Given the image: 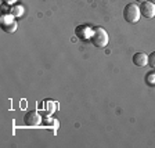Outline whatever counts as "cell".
<instances>
[{
  "label": "cell",
  "mask_w": 155,
  "mask_h": 148,
  "mask_svg": "<svg viewBox=\"0 0 155 148\" xmlns=\"http://www.w3.org/2000/svg\"><path fill=\"white\" fill-rule=\"evenodd\" d=\"M132 60L136 67L143 68V67H147V65H148V54H145V53H136Z\"/></svg>",
  "instance_id": "cell-7"
},
{
  "label": "cell",
  "mask_w": 155,
  "mask_h": 148,
  "mask_svg": "<svg viewBox=\"0 0 155 148\" xmlns=\"http://www.w3.org/2000/svg\"><path fill=\"white\" fill-rule=\"evenodd\" d=\"M150 2H152V3H154V4H155V0H150Z\"/></svg>",
  "instance_id": "cell-13"
},
{
  "label": "cell",
  "mask_w": 155,
  "mask_h": 148,
  "mask_svg": "<svg viewBox=\"0 0 155 148\" xmlns=\"http://www.w3.org/2000/svg\"><path fill=\"white\" fill-rule=\"evenodd\" d=\"M10 14L14 17V18H18V17L24 15V7L19 6V4H13L10 7Z\"/></svg>",
  "instance_id": "cell-8"
},
{
  "label": "cell",
  "mask_w": 155,
  "mask_h": 148,
  "mask_svg": "<svg viewBox=\"0 0 155 148\" xmlns=\"http://www.w3.org/2000/svg\"><path fill=\"white\" fill-rule=\"evenodd\" d=\"M136 2H137V3H140V4H141V3H144V2H148V0H136Z\"/></svg>",
  "instance_id": "cell-12"
},
{
  "label": "cell",
  "mask_w": 155,
  "mask_h": 148,
  "mask_svg": "<svg viewBox=\"0 0 155 148\" xmlns=\"http://www.w3.org/2000/svg\"><path fill=\"white\" fill-rule=\"evenodd\" d=\"M6 4H10V6H13V4H15L17 3V0H3Z\"/></svg>",
  "instance_id": "cell-11"
},
{
  "label": "cell",
  "mask_w": 155,
  "mask_h": 148,
  "mask_svg": "<svg viewBox=\"0 0 155 148\" xmlns=\"http://www.w3.org/2000/svg\"><path fill=\"white\" fill-rule=\"evenodd\" d=\"M90 42H91V44H94L98 48L107 47V44L110 43L108 32H107L104 28H101V26H96V28L93 29V36H91Z\"/></svg>",
  "instance_id": "cell-1"
},
{
  "label": "cell",
  "mask_w": 155,
  "mask_h": 148,
  "mask_svg": "<svg viewBox=\"0 0 155 148\" xmlns=\"http://www.w3.org/2000/svg\"><path fill=\"white\" fill-rule=\"evenodd\" d=\"M0 21H2V29H3L6 33H14L17 29H18V24L14 21V17L10 13L2 15Z\"/></svg>",
  "instance_id": "cell-3"
},
{
  "label": "cell",
  "mask_w": 155,
  "mask_h": 148,
  "mask_svg": "<svg viewBox=\"0 0 155 148\" xmlns=\"http://www.w3.org/2000/svg\"><path fill=\"white\" fill-rule=\"evenodd\" d=\"M140 11H141V15L145 18H154L155 17V4L152 2H144L140 6Z\"/></svg>",
  "instance_id": "cell-5"
},
{
  "label": "cell",
  "mask_w": 155,
  "mask_h": 148,
  "mask_svg": "<svg viewBox=\"0 0 155 148\" xmlns=\"http://www.w3.org/2000/svg\"><path fill=\"white\" fill-rule=\"evenodd\" d=\"M148 65L152 69H155V51L148 55Z\"/></svg>",
  "instance_id": "cell-10"
},
{
  "label": "cell",
  "mask_w": 155,
  "mask_h": 148,
  "mask_svg": "<svg viewBox=\"0 0 155 148\" xmlns=\"http://www.w3.org/2000/svg\"><path fill=\"white\" fill-rule=\"evenodd\" d=\"M145 83L148 86H155V72L151 71L145 75Z\"/></svg>",
  "instance_id": "cell-9"
},
{
  "label": "cell",
  "mask_w": 155,
  "mask_h": 148,
  "mask_svg": "<svg viewBox=\"0 0 155 148\" xmlns=\"http://www.w3.org/2000/svg\"><path fill=\"white\" fill-rule=\"evenodd\" d=\"M140 17H141V11H140V7L137 4L134 3L126 4L125 8H123V18L126 19V22L137 24L140 21Z\"/></svg>",
  "instance_id": "cell-2"
},
{
  "label": "cell",
  "mask_w": 155,
  "mask_h": 148,
  "mask_svg": "<svg viewBox=\"0 0 155 148\" xmlns=\"http://www.w3.org/2000/svg\"><path fill=\"white\" fill-rule=\"evenodd\" d=\"M93 29L94 28H91L89 25H79L75 29V33L82 40H90L91 36H93Z\"/></svg>",
  "instance_id": "cell-4"
},
{
  "label": "cell",
  "mask_w": 155,
  "mask_h": 148,
  "mask_svg": "<svg viewBox=\"0 0 155 148\" xmlns=\"http://www.w3.org/2000/svg\"><path fill=\"white\" fill-rule=\"evenodd\" d=\"M40 123V115L36 111H29L24 116V125L25 126H36Z\"/></svg>",
  "instance_id": "cell-6"
}]
</instances>
